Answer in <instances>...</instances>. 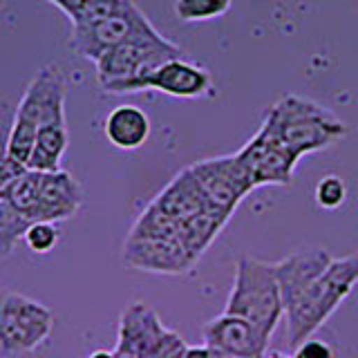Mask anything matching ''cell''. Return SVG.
<instances>
[{
  "label": "cell",
  "mask_w": 358,
  "mask_h": 358,
  "mask_svg": "<svg viewBox=\"0 0 358 358\" xmlns=\"http://www.w3.org/2000/svg\"><path fill=\"white\" fill-rule=\"evenodd\" d=\"M50 5H54L56 9H61L63 14L70 18V22L78 16V11L83 7V0H48Z\"/></svg>",
  "instance_id": "f1b7e54d"
},
{
  "label": "cell",
  "mask_w": 358,
  "mask_h": 358,
  "mask_svg": "<svg viewBox=\"0 0 358 358\" xmlns=\"http://www.w3.org/2000/svg\"><path fill=\"white\" fill-rule=\"evenodd\" d=\"M36 134H38V130L34 126H29V123H25V121L14 119V128H11L9 143H7V155L11 157V159L20 162L22 166H27L31 150H34V143H36Z\"/></svg>",
  "instance_id": "7402d4cb"
},
{
  "label": "cell",
  "mask_w": 358,
  "mask_h": 358,
  "mask_svg": "<svg viewBox=\"0 0 358 358\" xmlns=\"http://www.w3.org/2000/svg\"><path fill=\"white\" fill-rule=\"evenodd\" d=\"M179 224L173 217H168L164 210L150 204L141 213V217L132 227L128 238H166V240H179Z\"/></svg>",
  "instance_id": "ffe728a7"
},
{
  "label": "cell",
  "mask_w": 358,
  "mask_h": 358,
  "mask_svg": "<svg viewBox=\"0 0 358 358\" xmlns=\"http://www.w3.org/2000/svg\"><path fill=\"white\" fill-rule=\"evenodd\" d=\"M126 0H83V7L78 16L72 20V25H90V22L103 20L123 7Z\"/></svg>",
  "instance_id": "d4e9b609"
},
{
  "label": "cell",
  "mask_w": 358,
  "mask_h": 358,
  "mask_svg": "<svg viewBox=\"0 0 358 358\" xmlns=\"http://www.w3.org/2000/svg\"><path fill=\"white\" fill-rule=\"evenodd\" d=\"M143 90H157L175 99H201L213 94V76L206 67L179 56L162 63L152 74L141 78L132 92H143Z\"/></svg>",
  "instance_id": "8fae6325"
},
{
  "label": "cell",
  "mask_w": 358,
  "mask_h": 358,
  "mask_svg": "<svg viewBox=\"0 0 358 358\" xmlns=\"http://www.w3.org/2000/svg\"><path fill=\"white\" fill-rule=\"evenodd\" d=\"M242 164L246 177L257 186H287L294 179L298 157L291 152L282 141H278L271 132L260 126L249 143L235 152Z\"/></svg>",
  "instance_id": "ba28073f"
},
{
  "label": "cell",
  "mask_w": 358,
  "mask_h": 358,
  "mask_svg": "<svg viewBox=\"0 0 358 358\" xmlns=\"http://www.w3.org/2000/svg\"><path fill=\"white\" fill-rule=\"evenodd\" d=\"M106 139L119 150H137L150 137V119L148 115L130 103L117 106L106 117L103 123Z\"/></svg>",
  "instance_id": "9a60e30c"
},
{
  "label": "cell",
  "mask_w": 358,
  "mask_h": 358,
  "mask_svg": "<svg viewBox=\"0 0 358 358\" xmlns=\"http://www.w3.org/2000/svg\"><path fill=\"white\" fill-rule=\"evenodd\" d=\"M25 173H27V166H22L20 162L11 159L9 155L0 157V195H5Z\"/></svg>",
  "instance_id": "484cf974"
},
{
  "label": "cell",
  "mask_w": 358,
  "mask_h": 358,
  "mask_svg": "<svg viewBox=\"0 0 358 358\" xmlns=\"http://www.w3.org/2000/svg\"><path fill=\"white\" fill-rule=\"evenodd\" d=\"M123 260L130 268L159 275H184L197 264V257L182 242L166 238H128Z\"/></svg>",
  "instance_id": "30bf717a"
},
{
  "label": "cell",
  "mask_w": 358,
  "mask_h": 358,
  "mask_svg": "<svg viewBox=\"0 0 358 358\" xmlns=\"http://www.w3.org/2000/svg\"><path fill=\"white\" fill-rule=\"evenodd\" d=\"M201 334H204V345L208 350L235 358H262L271 341L249 320L227 311L208 320L201 327Z\"/></svg>",
  "instance_id": "7c38bea8"
},
{
  "label": "cell",
  "mask_w": 358,
  "mask_h": 358,
  "mask_svg": "<svg viewBox=\"0 0 358 358\" xmlns=\"http://www.w3.org/2000/svg\"><path fill=\"white\" fill-rule=\"evenodd\" d=\"M29 224L31 222L5 195H0V255H9L16 249Z\"/></svg>",
  "instance_id": "d6986e66"
},
{
  "label": "cell",
  "mask_w": 358,
  "mask_h": 358,
  "mask_svg": "<svg viewBox=\"0 0 358 358\" xmlns=\"http://www.w3.org/2000/svg\"><path fill=\"white\" fill-rule=\"evenodd\" d=\"M7 3H9V0H0V9H5V7H7Z\"/></svg>",
  "instance_id": "d6a6232c"
},
{
  "label": "cell",
  "mask_w": 358,
  "mask_h": 358,
  "mask_svg": "<svg viewBox=\"0 0 358 358\" xmlns=\"http://www.w3.org/2000/svg\"><path fill=\"white\" fill-rule=\"evenodd\" d=\"M150 34H157V29L148 16L132 0H126L117 14L103 20L90 22V25H72L67 45L74 54L94 63L115 45L137 36H150Z\"/></svg>",
  "instance_id": "5b68a950"
},
{
  "label": "cell",
  "mask_w": 358,
  "mask_h": 358,
  "mask_svg": "<svg viewBox=\"0 0 358 358\" xmlns=\"http://www.w3.org/2000/svg\"><path fill=\"white\" fill-rule=\"evenodd\" d=\"M152 204L177 222H186L188 217H193L197 213L208 208L204 195H201V190L188 168L179 173L173 182L152 199Z\"/></svg>",
  "instance_id": "2e32d148"
},
{
  "label": "cell",
  "mask_w": 358,
  "mask_h": 358,
  "mask_svg": "<svg viewBox=\"0 0 358 358\" xmlns=\"http://www.w3.org/2000/svg\"><path fill=\"white\" fill-rule=\"evenodd\" d=\"M334 257L324 249H305L282 257L275 264V275L282 294V307L287 309L291 302H296L311 287L316 278L322 275Z\"/></svg>",
  "instance_id": "5bb4252c"
},
{
  "label": "cell",
  "mask_w": 358,
  "mask_h": 358,
  "mask_svg": "<svg viewBox=\"0 0 358 358\" xmlns=\"http://www.w3.org/2000/svg\"><path fill=\"white\" fill-rule=\"evenodd\" d=\"M294 358H336V352L329 343H324L320 338H307L302 341L296 350H294Z\"/></svg>",
  "instance_id": "83f0119b"
},
{
  "label": "cell",
  "mask_w": 358,
  "mask_h": 358,
  "mask_svg": "<svg viewBox=\"0 0 358 358\" xmlns=\"http://www.w3.org/2000/svg\"><path fill=\"white\" fill-rule=\"evenodd\" d=\"M81 201L83 190L72 173H38V190L36 204L31 210V222H65L76 215Z\"/></svg>",
  "instance_id": "4fadbf2b"
},
{
  "label": "cell",
  "mask_w": 358,
  "mask_h": 358,
  "mask_svg": "<svg viewBox=\"0 0 358 358\" xmlns=\"http://www.w3.org/2000/svg\"><path fill=\"white\" fill-rule=\"evenodd\" d=\"M59 240H61V229L56 222H31L25 231V238H22L27 249L38 255L50 253L59 244Z\"/></svg>",
  "instance_id": "603a6c76"
},
{
  "label": "cell",
  "mask_w": 358,
  "mask_h": 358,
  "mask_svg": "<svg viewBox=\"0 0 358 358\" xmlns=\"http://www.w3.org/2000/svg\"><path fill=\"white\" fill-rule=\"evenodd\" d=\"M188 171L204 195L206 206L222 213L224 217H231L240 201L255 190L235 155L201 159L188 166Z\"/></svg>",
  "instance_id": "52a82bcc"
},
{
  "label": "cell",
  "mask_w": 358,
  "mask_h": 358,
  "mask_svg": "<svg viewBox=\"0 0 358 358\" xmlns=\"http://www.w3.org/2000/svg\"><path fill=\"white\" fill-rule=\"evenodd\" d=\"M356 285L358 255L334 257L322 275L313 280L305 294L285 309L289 350L294 352L302 341L311 338L334 316Z\"/></svg>",
  "instance_id": "7a4b0ae2"
},
{
  "label": "cell",
  "mask_w": 358,
  "mask_h": 358,
  "mask_svg": "<svg viewBox=\"0 0 358 358\" xmlns=\"http://www.w3.org/2000/svg\"><path fill=\"white\" fill-rule=\"evenodd\" d=\"M227 222L229 217H224L222 213L206 208L179 224V242L199 260L201 253L208 249L213 240L220 235V231L227 227Z\"/></svg>",
  "instance_id": "ac0fdd59"
},
{
  "label": "cell",
  "mask_w": 358,
  "mask_h": 358,
  "mask_svg": "<svg viewBox=\"0 0 358 358\" xmlns=\"http://www.w3.org/2000/svg\"><path fill=\"white\" fill-rule=\"evenodd\" d=\"M0 329L14 356L34 354L50 341L54 313L38 300L7 291L0 305Z\"/></svg>",
  "instance_id": "8992f818"
},
{
  "label": "cell",
  "mask_w": 358,
  "mask_h": 358,
  "mask_svg": "<svg viewBox=\"0 0 358 358\" xmlns=\"http://www.w3.org/2000/svg\"><path fill=\"white\" fill-rule=\"evenodd\" d=\"M224 311L249 320L271 338L280 318L285 316L275 264L257 260L253 255H242L235 262L233 287Z\"/></svg>",
  "instance_id": "3957f363"
},
{
  "label": "cell",
  "mask_w": 358,
  "mask_h": 358,
  "mask_svg": "<svg viewBox=\"0 0 358 358\" xmlns=\"http://www.w3.org/2000/svg\"><path fill=\"white\" fill-rule=\"evenodd\" d=\"M233 0H175V16L182 22H206L224 16Z\"/></svg>",
  "instance_id": "44dd1931"
},
{
  "label": "cell",
  "mask_w": 358,
  "mask_h": 358,
  "mask_svg": "<svg viewBox=\"0 0 358 358\" xmlns=\"http://www.w3.org/2000/svg\"><path fill=\"white\" fill-rule=\"evenodd\" d=\"M87 358H117V354L110 352V350H96V352L90 354Z\"/></svg>",
  "instance_id": "4dcf8cb0"
},
{
  "label": "cell",
  "mask_w": 358,
  "mask_h": 358,
  "mask_svg": "<svg viewBox=\"0 0 358 358\" xmlns=\"http://www.w3.org/2000/svg\"><path fill=\"white\" fill-rule=\"evenodd\" d=\"M14 119H16V106L9 99L0 96V157L7 155V143H9L11 128H14Z\"/></svg>",
  "instance_id": "4316f807"
},
{
  "label": "cell",
  "mask_w": 358,
  "mask_h": 358,
  "mask_svg": "<svg viewBox=\"0 0 358 358\" xmlns=\"http://www.w3.org/2000/svg\"><path fill=\"white\" fill-rule=\"evenodd\" d=\"M266 358H294V356H287V354H282V352H271Z\"/></svg>",
  "instance_id": "1f68e13d"
},
{
  "label": "cell",
  "mask_w": 358,
  "mask_h": 358,
  "mask_svg": "<svg viewBox=\"0 0 358 358\" xmlns=\"http://www.w3.org/2000/svg\"><path fill=\"white\" fill-rule=\"evenodd\" d=\"M179 56H186L182 48L159 31L150 36L123 41L94 61L96 83L103 92L128 94L141 78L152 74L162 63L179 59Z\"/></svg>",
  "instance_id": "277c9868"
},
{
  "label": "cell",
  "mask_w": 358,
  "mask_h": 358,
  "mask_svg": "<svg viewBox=\"0 0 358 358\" xmlns=\"http://www.w3.org/2000/svg\"><path fill=\"white\" fill-rule=\"evenodd\" d=\"M65 76L59 65H45L34 74L20 103L16 106V119L25 121L36 130L43 126L65 121Z\"/></svg>",
  "instance_id": "9c48e42d"
},
{
  "label": "cell",
  "mask_w": 358,
  "mask_h": 358,
  "mask_svg": "<svg viewBox=\"0 0 358 358\" xmlns=\"http://www.w3.org/2000/svg\"><path fill=\"white\" fill-rule=\"evenodd\" d=\"M67 143H70L67 123L43 126L36 134V143H34L27 168L29 171H38V173L61 171V162L67 150Z\"/></svg>",
  "instance_id": "e0dca14e"
},
{
  "label": "cell",
  "mask_w": 358,
  "mask_h": 358,
  "mask_svg": "<svg viewBox=\"0 0 358 358\" xmlns=\"http://www.w3.org/2000/svg\"><path fill=\"white\" fill-rule=\"evenodd\" d=\"M316 204L324 210H336L347 199V184L338 175H324L316 184Z\"/></svg>",
  "instance_id": "cb8c5ba5"
},
{
  "label": "cell",
  "mask_w": 358,
  "mask_h": 358,
  "mask_svg": "<svg viewBox=\"0 0 358 358\" xmlns=\"http://www.w3.org/2000/svg\"><path fill=\"white\" fill-rule=\"evenodd\" d=\"M262 128L282 141L298 159L309 152L327 150L347 134V126L331 110L291 92L282 94L266 110Z\"/></svg>",
  "instance_id": "6da1fadb"
},
{
  "label": "cell",
  "mask_w": 358,
  "mask_h": 358,
  "mask_svg": "<svg viewBox=\"0 0 358 358\" xmlns=\"http://www.w3.org/2000/svg\"><path fill=\"white\" fill-rule=\"evenodd\" d=\"M5 294H7V291H5L3 287H0V305H3ZM0 358H16V356H14V352L9 350V345H7L5 336H3V329H0Z\"/></svg>",
  "instance_id": "f546056e"
}]
</instances>
